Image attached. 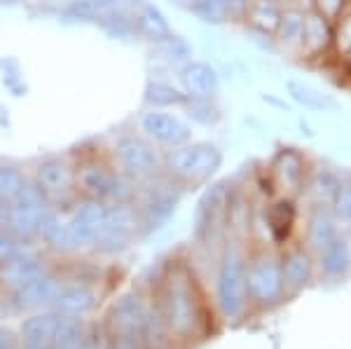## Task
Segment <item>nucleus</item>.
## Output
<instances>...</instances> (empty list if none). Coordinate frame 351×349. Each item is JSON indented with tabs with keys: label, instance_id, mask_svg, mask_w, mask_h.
Returning a JSON list of instances; mask_svg holds the SVG:
<instances>
[{
	"label": "nucleus",
	"instance_id": "nucleus-1",
	"mask_svg": "<svg viewBox=\"0 0 351 349\" xmlns=\"http://www.w3.org/2000/svg\"><path fill=\"white\" fill-rule=\"evenodd\" d=\"M223 162V148L211 141H188L171 150H164V173L178 183L199 185L211 181Z\"/></svg>",
	"mask_w": 351,
	"mask_h": 349
},
{
	"label": "nucleus",
	"instance_id": "nucleus-2",
	"mask_svg": "<svg viewBox=\"0 0 351 349\" xmlns=\"http://www.w3.org/2000/svg\"><path fill=\"white\" fill-rule=\"evenodd\" d=\"M110 162L122 176L155 178L164 173V153L136 127L120 129L108 150Z\"/></svg>",
	"mask_w": 351,
	"mask_h": 349
},
{
	"label": "nucleus",
	"instance_id": "nucleus-3",
	"mask_svg": "<svg viewBox=\"0 0 351 349\" xmlns=\"http://www.w3.org/2000/svg\"><path fill=\"white\" fill-rule=\"evenodd\" d=\"M134 127L148 141H152L157 148L164 150L188 143L195 134V127L180 112L162 108H141L134 117Z\"/></svg>",
	"mask_w": 351,
	"mask_h": 349
},
{
	"label": "nucleus",
	"instance_id": "nucleus-4",
	"mask_svg": "<svg viewBox=\"0 0 351 349\" xmlns=\"http://www.w3.org/2000/svg\"><path fill=\"white\" fill-rule=\"evenodd\" d=\"M122 173L108 155H89L75 162V185L92 200H104L115 193Z\"/></svg>",
	"mask_w": 351,
	"mask_h": 349
},
{
	"label": "nucleus",
	"instance_id": "nucleus-5",
	"mask_svg": "<svg viewBox=\"0 0 351 349\" xmlns=\"http://www.w3.org/2000/svg\"><path fill=\"white\" fill-rule=\"evenodd\" d=\"M309 160L295 145H284L274 153L269 162V178L279 190H284L286 197L298 195L300 190H304L309 176Z\"/></svg>",
	"mask_w": 351,
	"mask_h": 349
},
{
	"label": "nucleus",
	"instance_id": "nucleus-6",
	"mask_svg": "<svg viewBox=\"0 0 351 349\" xmlns=\"http://www.w3.org/2000/svg\"><path fill=\"white\" fill-rule=\"evenodd\" d=\"M173 80L188 99H218L223 87L220 71L211 61L202 59H190L188 64L178 66L173 71Z\"/></svg>",
	"mask_w": 351,
	"mask_h": 349
},
{
	"label": "nucleus",
	"instance_id": "nucleus-7",
	"mask_svg": "<svg viewBox=\"0 0 351 349\" xmlns=\"http://www.w3.org/2000/svg\"><path fill=\"white\" fill-rule=\"evenodd\" d=\"M232 193L228 183H216L204 193L197 206V234L202 239H208L225 228V221L230 218Z\"/></svg>",
	"mask_w": 351,
	"mask_h": 349
},
{
	"label": "nucleus",
	"instance_id": "nucleus-8",
	"mask_svg": "<svg viewBox=\"0 0 351 349\" xmlns=\"http://www.w3.org/2000/svg\"><path fill=\"white\" fill-rule=\"evenodd\" d=\"M332 56V21L316 14L314 10L304 12V33L300 45L302 61H324Z\"/></svg>",
	"mask_w": 351,
	"mask_h": 349
},
{
	"label": "nucleus",
	"instance_id": "nucleus-9",
	"mask_svg": "<svg viewBox=\"0 0 351 349\" xmlns=\"http://www.w3.org/2000/svg\"><path fill=\"white\" fill-rule=\"evenodd\" d=\"M36 178L40 193H64L75 185V162L68 155H47L38 162Z\"/></svg>",
	"mask_w": 351,
	"mask_h": 349
},
{
	"label": "nucleus",
	"instance_id": "nucleus-10",
	"mask_svg": "<svg viewBox=\"0 0 351 349\" xmlns=\"http://www.w3.org/2000/svg\"><path fill=\"white\" fill-rule=\"evenodd\" d=\"M132 19H134L136 38L145 40L148 45L162 43L164 38H169L173 33L171 24H169V16L152 0H143L141 5H136L132 10Z\"/></svg>",
	"mask_w": 351,
	"mask_h": 349
},
{
	"label": "nucleus",
	"instance_id": "nucleus-11",
	"mask_svg": "<svg viewBox=\"0 0 351 349\" xmlns=\"http://www.w3.org/2000/svg\"><path fill=\"white\" fill-rule=\"evenodd\" d=\"M286 97L309 112H339V101L332 94L319 89L316 84L304 82L300 77H286L284 80Z\"/></svg>",
	"mask_w": 351,
	"mask_h": 349
},
{
	"label": "nucleus",
	"instance_id": "nucleus-12",
	"mask_svg": "<svg viewBox=\"0 0 351 349\" xmlns=\"http://www.w3.org/2000/svg\"><path fill=\"white\" fill-rule=\"evenodd\" d=\"M188 101L183 89L176 84L173 77H162V75H148L143 87V108H162V110H173L183 108V104Z\"/></svg>",
	"mask_w": 351,
	"mask_h": 349
},
{
	"label": "nucleus",
	"instance_id": "nucleus-13",
	"mask_svg": "<svg viewBox=\"0 0 351 349\" xmlns=\"http://www.w3.org/2000/svg\"><path fill=\"white\" fill-rule=\"evenodd\" d=\"M304 12L300 8H284L279 16V24L274 28V40L279 52L300 56V45H302L304 33Z\"/></svg>",
	"mask_w": 351,
	"mask_h": 349
},
{
	"label": "nucleus",
	"instance_id": "nucleus-14",
	"mask_svg": "<svg viewBox=\"0 0 351 349\" xmlns=\"http://www.w3.org/2000/svg\"><path fill=\"white\" fill-rule=\"evenodd\" d=\"M150 47H152L150 54H152V59H155V64L169 73H173L178 66L188 64L190 59H195V47H192V43L185 36H180V33H171V36L164 38L162 43L150 45Z\"/></svg>",
	"mask_w": 351,
	"mask_h": 349
},
{
	"label": "nucleus",
	"instance_id": "nucleus-15",
	"mask_svg": "<svg viewBox=\"0 0 351 349\" xmlns=\"http://www.w3.org/2000/svg\"><path fill=\"white\" fill-rule=\"evenodd\" d=\"M101 31L106 33L112 40H120V43H134L138 40L134 31V19H132V10H124V8H110L104 10L96 16V24Z\"/></svg>",
	"mask_w": 351,
	"mask_h": 349
},
{
	"label": "nucleus",
	"instance_id": "nucleus-16",
	"mask_svg": "<svg viewBox=\"0 0 351 349\" xmlns=\"http://www.w3.org/2000/svg\"><path fill=\"white\" fill-rule=\"evenodd\" d=\"M281 10L274 0H248L246 14H243V26L256 28V31H265L274 36V28L279 24Z\"/></svg>",
	"mask_w": 351,
	"mask_h": 349
},
{
	"label": "nucleus",
	"instance_id": "nucleus-17",
	"mask_svg": "<svg viewBox=\"0 0 351 349\" xmlns=\"http://www.w3.org/2000/svg\"><path fill=\"white\" fill-rule=\"evenodd\" d=\"M183 117L192 127H218L223 120V108L218 99H188L183 104Z\"/></svg>",
	"mask_w": 351,
	"mask_h": 349
},
{
	"label": "nucleus",
	"instance_id": "nucleus-18",
	"mask_svg": "<svg viewBox=\"0 0 351 349\" xmlns=\"http://www.w3.org/2000/svg\"><path fill=\"white\" fill-rule=\"evenodd\" d=\"M185 10L206 26H223L232 19V0H192Z\"/></svg>",
	"mask_w": 351,
	"mask_h": 349
},
{
	"label": "nucleus",
	"instance_id": "nucleus-19",
	"mask_svg": "<svg viewBox=\"0 0 351 349\" xmlns=\"http://www.w3.org/2000/svg\"><path fill=\"white\" fill-rule=\"evenodd\" d=\"M339 183H342V178H339L335 171H330V169H309L304 188H309L311 193H314L319 206H326V204H332Z\"/></svg>",
	"mask_w": 351,
	"mask_h": 349
},
{
	"label": "nucleus",
	"instance_id": "nucleus-20",
	"mask_svg": "<svg viewBox=\"0 0 351 349\" xmlns=\"http://www.w3.org/2000/svg\"><path fill=\"white\" fill-rule=\"evenodd\" d=\"M335 237H337L335 221H332V216L324 209V206H319V209L314 211V216L309 218V228H307L309 244L316 246V249H324V246L330 244Z\"/></svg>",
	"mask_w": 351,
	"mask_h": 349
},
{
	"label": "nucleus",
	"instance_id": "nucleus-21",
	"mask_svg": "<svg viewBox=\"0 0 351 349\" xmlns=\"http://www.w3.org/2000/svg\"><path fill=\"white\" fill-rule=\"evenodd\" d=\"M321 265L330 277H337V274H344L351 265V249L344 239H332L330 244L321 249Z\"/></svg>",
	"mask_w": 351,
	"mask_h": 349
},
{
	"label": "nucleus",
	"instance_id": "nucleus-22",
	"mask_svg": "<svg viewBox=\"0 0 351 349\" xmlns=\"http://www.w3.org/2000/svg\"><path fill=\"white\" fill-rule=\"evenodd\" d=\"M251 284L260 289V293H265L267 289L271 291H279L281 286V267L276 265V261L271 258H260L251 265Z\"/></svg>",
	"mask_w": 351,
	"mask_h": 349
},
{
	"label": "nucleus",
	"instance_id": "nucleus-23",
	"mask_svg": "<svg viewBox=\"0 0 351 349\" xmlns=\"http://www.w3.org/2000/svg\"><path fill=\"white\" fill-rule=\"evenodd\" d=\"M267 221L271 225V232H274L276 239L288 237V232H291L293 223H295V209H293L291 197H284V200H279L276 204L269 206Z\"/></svg>",
	"mask_w": 351,
	"mask_h": 349
},
{
	"label": "nucleus",
	"instance_id": "nucleus-24",
	"mask_svg": "<svg viewBox=\"0 0 351 349\" xmlns=\"http://www.w3.org/2000/svg\"><path fill=\"white\" fill-rule=\"evenodd\" d=\"M351 52V0L342 14L332 21V56L342 61Z\"/></svg>",
	"mask_w": 351,
	"mask_h": 349
},
{
	"label": "nucleus",
	"instance_id": "nucleus-25",
	"mask_svg": "<svg viewBox=\"0 0 351 349\" xmlns=\"http://www.w3.org/2000/svg\"><path fill=\"white\" fill-rule=\"evenodd\" d=\"M26 190V176L19 167L12 162L0 160V197L16 200Z\"/></svg>",
	"mask_w": 351,
	"mask_h": 349
},
{
	"label": "nucleus",
	"instance_id": "nucleus-26",
	"mask_svg": "<svg viewBox=\"0 0 351 349\" xmlns=\"http://www.w3.org/2000/svg\"><path fill=\"white\" fill-rule=\"evenodd\" d=\"M0 82H3V87L8 89L12 97H24L26 89H28L24 71H21L19 61L12 59V56L0 59Z\"/></svg>",
	"mask_w": 351,
	"mask_h": 349
},
{
	"label": "nucleus",
	"instance_id": "nucleus-27",
	"mask_svg": "<svg viewBox=\"0 0 351 349\" xmlns=\"http://www.w3.org/2000/svg\"><path fill=\"white\" fill-rule=\"evenodd\" d=\"M309 258L304 256L302 251H293V253H288L286 256V261H284V277L288 281H293V284H302V281H307L309 277Z\"/></svg>",
	"mask_w": 351,
	"mask_h": 349
},
{
	"label": "nucleus",
	"instance_id": "nucleus-28",
	"mask_svg": "<svg viewBox=\"0 0 351 349\" xmlns=\"http://www.w3.org/2000/svg\"><path fill=\"white\" fill-rule=\"evenodd\" d=\"M243 33H246V40L258 47L260 52L265 54H279V47H276V40L271 33H265V31H256V28H248L243 26Z\"/></svg>",
	"mask_w": 351,
	"mask_h": 349
},
{
	"label": "nucleus",
	"instance_id": "nucleus-29",
	"mask_svg": "<svg viewBox=\"0 0 351 349\" xmlns=\"http://www.w3.org/2000/svg\"><path fill=\"white\" fill-rule=\"evenodd\" d=\"M347 5H349V0H311V10H314L316 14L326 16L328 21H335Z\"/></svg>",
	"mask_w": 351,
	"mask_h": 349
},
{
	"label": "nucleus",
	"instance_id": "nucleus-30",
	"mask_svg": "<svg viewBox=\"0 0 351 349\" xmlns=\"http://www.w3.org/2000/svg\"><path fill=\"white\" fill-rule=\"evenodd\" d=\"M279 8H300V10H311V0H274Z\"/></svg>",
	"mask_w": 351,
	"mask_h": 349
},
{
	"label": "nucleus",
	"instance_id": "nucleus-31",
	"mask_svg": "<svg viewBox=\"0 0 351 349\" xmlns=\"http://www.w3.org/2000/svg\"><path fill=\"white\" fill-rule=\"evenodd\" d=\"M339 64H342V69L347 71V75H349V80H351V52H349L347 56H344V59L339 61Z\"/></svg>",
	"mask_w": 351,
	"mask_h": 349
},
{
	"label": "nucleus",
	"instance_id": "nucleus-32",
	"mask_svg": "<svg viewBox=\"0 0 351 349\" xmlns=\"http://www.w3.org/2000/svg\"><path fill=\"white\" fill-rule=\"evenodd\" d=\"M28 3V0H0V8H12V5H21Z\"/></svg>",
	"mask_w": 351,
	"mask_h": 349
},
{
	"label": "nucleus",
	"instance_id": "nucleus-33",
	"mask_svg": "<svg viewBox=\"0 0 351 349\" xmlns=\"http://www.w3.org/2000/svg\"><path fill=\"white\" fill-rule=\"evenodd\" d=\"M176 3H185V0H176Z\"/></svg>",
	"mask_w": 351,
	"mask_h": 349
},
{
	"label": "nucleus",
	"instance_id": "nucleus-34",
	"mask_svg": "<svg viewBox=\"0 0 351 349\" xmlns=\"http://www.w3.org/2000/svg\"><path fill=\"white\" fill-rule=\"evenodd\" d=\"M349 221H351V216H349Z\"/></svg>",
	"mask_w": 351,
	"mask_h": 349
}]
</instances>
